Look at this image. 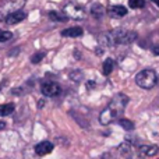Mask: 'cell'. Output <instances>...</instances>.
I'll return each instance as SVG.
<instances>
[{
	"mask_svg": "<svg viewBox=\"0 0 159 159\" xmlns=\"http://www.w3.org/2000/svg\"><path fill=\"white\" fill-rule=\"evenodd\" d=\"M82 34H84V30L81 27H71L61 31V35L67 38H78V36H82Z\"/></svg>",
	"mask_w": 159,
	"mask_h": 159,
	"instance_id": "obj_9",
	"label": "cell"
},
{
	"mask_svg": "<svg viewBox=\"0 0 159 159\" xmlns=\"http://www.w3.org/2000/svg\"><path fill=\"white\" fill-rule=\"evenodd\" d=\"M119 123H120V126L123 127L124 130H133V129H134V123H133L131 120H127V119H121Z\"/></svg>",
	"mask_w": 159,
	"mask_h": 159,
	"instance_id": "obj_19",
	"label": "cell"
},
{
	"mask_svg": "<svg viewBox=\"0 0 159 159\" xmlns=\"http://www.w3.org/2000/svg\"><path fill=\"white\" fill-rule=\"evenodd\" d=\"M105 41V45L107 46H115V45H129L137 39V34L134 31H126V30H113L107 34L102 35Z\"/></svg>",
	"mask_w": 159,
	"mask_h": 159,
	"instance_id": "obj_2",
	"label": "cell"
},
{
	"mask_svg": "<svg viewBox=\"0 0 159 159\" xmlns=\"http://www.w3.org/2000/svg\"><path fill=\"white\" fill-rule=\"evenodd\" d=\"M158 151L159 149L157 145H141L140 149H138V152L144 157H154V155L158 154Z\"/></svg>",
	"mask_w": 159,
	"mask_h": 159,
	"instance_id": "obj_11",
	"label": "cell"
},
{
	"mask_svg": "<svg viewBox=\"0 0 159 159\" xmlns=\"http://www.w3.org/2000/svg\"><path fill=\"white\" fill-rule=\"evenodd\" d=\"M113 69H115V61H113L112 59H106V60L103 61V67H102L103 74L105 75H109L110 73L113 71Z\"/></svg>",
	"mask_w": 159,
	"mask_h": 159,
	"instance_id": "obj_15",
	"label": "cell"
},
{
	"mask_svg": "<svg viewBox=\"0 0 159 159\" xmlns=\"http://www.w3.org/2000/svg\"><path fill=\"white\" fill-rule=\"evenodd\" d=\"M43 105H45V101H39V105H38L39 107H42V106H43Z\"/></svg>",
	"mask_w": 159,
	"mask_h": 159,
	"instance_id": "obj_23",
	"label": "cell"
},
{
	"mask_svg": "<svg viewBox=\"0 0 159 159\" xmlns=\"http://www.w3.org/2000/svg\"><path fill=\"white\" fill-rule=\"evenodd\" d=\"M107 13H109V16H112V17L120 18V17H124L127 14V8L124 7V6H110Z\"/></svg>",
	"mask_w": 159,
	"mask_h": 159,
	"instance_id": "obj_10",
	"label": "cell"
},
{
	"mask_svg": "<svg viewBox=\"0 0 159 159\" xmlns=\"http://www.w3.org/2000/svg\"><path fill=\"white\" fill-rule=\"evenodd\" d=\"M41 91H42V93H43L45 96H57L59 93H60L61 88H60V85H59L57 82L46 81V82H43V84H42Z\"/></svg>",
	"mask_w": 159,
	"mask_h": 159,
	"instance_id": "obj_6",
	"label": "cell"
},
{
	"mask_svg": "<svg viewBox=\"0 0 159 159\" xmlns=\"http://www.w3.org/2000/svg\"><path fill=\"white\" fill-rule=\"evenodd\" d=\"M13 38V34L10 31H4V30H0V43L2 42H7Z\"/></svg>",
	"mask_w": 159,
	"mask_h": 159,
	"instance_id": "obj_17",
	"label": "cell"
},
{
	"mask_svg": "<svg viewBox=\"0 0 159 159\" xmlns=\"http://www.w3.org/2000/svg\"><path fill=\"white\" fill-rule=\"evenodd\" d=\"M43 57H45V53H42V52L35 53V55H34L32 57H31V61H32L34 64H36V63H39V61H41Z\"/></svg>",
	"mask_w": 159,
	"mask_h": 159,
	"instance_id": "obj_20",
	"label": "cell"
},
{
	"mask_svg": "<svg viewBox=\"0 0 159 159\" xmlns=\"http://www.w3.org/2000/svg\"><path fill=\"white\" fill-rule=\"evenodd\" d=\"M157 81H158L157 73L151 69H145L135 75V82H137V85L144 88V89H151V88H154Z\"/></svg>",
	"mask_w": 159,
	"mask_h": 159,
	"instance_id": "obj_3",
	"label": "cell"
},
{
	"mask_svg": "<svg viewBox=\"0 0 159 159\" xmlns=\"http://www.w3.org/2000/svg\"><path fill=\"white\" fill-rule=\"evenodd\" d=\"M119 152H120L124 158H133V152H134V149H133V145L130 143H123L120 147H119Z\"/></svg>",
	"mask_w": 159,
	"mask_h": 159,
	"instance_id": "obj_12",
	"label": "cell"
},
{
	"mask_svg": "<svg viewBox=\"0 0 159 159\" xmlns=\"http://www.w3.org/2000/svg\"><path fill=\"white\" fill-rule=\"evenodd\" d=\"M25 4V0H7L0 8V14H3L4 17H7L10 13L21 10V7Z\"/></svg>",
	"mask_w": 159,
	"mask_h": 159,
	"instance_id": "obj_4",
	"label": "cell"
},
{
	"mask_svg": "<svg viewBox=\"0 0 159 159\" xmlns=\"http://www.w3.org/2000/svg\"><path fill=\"white\" fill-rule=\"evenodd\" d=\"M91 13H92L93 17L101 18V17L105 14V8H103V6H101V4H93L92 8H91Z\"/></svg>",
	"mask_w": 159,
	"mask_h": 159,
	"instance_id": "obj_16",
	"label": "cell"
},
{
	"mask_svg": "<svg viewBox=\"0 0 159 159\" xmlns=\"http://www.w3.org/2000/svg\"><path fill=\"white\" fill-rule=\"evenodd\" d=\"M27 18V13H24L22 10H18V11H14V13H10L7 17H6V22L7 24H18V22L24 21Z\"/></svg>",
	"mask_w": 159,
	"mask_h": 159,
	"instance_id": "obj_7",
	"label": "cell"
},
{
	"mask_svg": "<svg viewBox=\"0 0 159 159\" xmlns=\"http://www.w3.org/2000/svg\"><path fill=\"white\" fill-rule=\"evenodd\" d=\"M151 2H152V3H155V4H157L158 7H159V0H151Z\"/></svg>",
	"mask_w": 159,
	"mask_h": 159,
	"instance_id": "obj_24",
	"label": "cell"
},
{
	"mask_svg": "<svg viewBox=\"0 0 159 159\" xmlns=\"http://www.w3.org/2000/svg\"><path fill=\"white\" fill-rule=\"evenodd\" d=\"M4 127H6V123L4 121H0V130H3Z\"/></svg>",
	"mask_w": 159,
	"mask_h": 159,
	"instance_id": "obj_22",
	"label": "cell"
},
{
	"mask_svg": "<svg viewBox=\"0 0 159 159\" xmlns=\"http://www.w3.org/2000/svg\"><path fill=\"white\" fill-rule=\"evenodd\" d=\"M127 103H129V96H126L124 93H117L116 96H113V99L109 102L107 107L105 110H102V113L99 115L101 124L106 126V124H110L112 121H115L116 119H119L126 110Z\"/></svg>",
	"mask_w": 159,
	"mask_h": 159,
	"instance_id": "obj_1",
	"label": "cell"
},
{
	"mask_svg": "<svg viewBox=\"0 0 159 159\" xmlns=\"http://www.w3.org/2000/svg\"><path fill=\"white\" fill-rule=\"evenodd\" d=\"M49 18L52 21H56V22H64L67 21V16L64 13H60V11H50L49 13Z\"/></svg>",
	"mask_w": 159,
	"mask_h": 159,
	"instance_id": "obj_13",
	"label": "cell"
},
{
	"mask_svg": "<svg viewBox=\"0 0 159 159\" xmlns=\"http://www.w3.org/2000/svg\"><path fill=\"white\" fill-rule=\"evenodd\" d=\"M14 112V103H3L0 105V116H8Z\"/></svg>",
	"mask_w": 159,
	"mask_h": 159,
	"instance_id": "obj_14",
	"label": "cell"
},
{
	"mask_svg": "<svg viewBox=\"0 0 159 159\" xmlns=\"http://www.w3.org/2000/svg\"><path fill=\"white\" fill-rule=\"evenodd\" d=\"M152 52H154V55L159 56V43H158V45H155V46L152 48Z\"/></svg>",
	"mask_w": 159,
	"mask_h": 159,
	"instance_id": "obj_21",
	"label": "cell"
},
{
	"mask_svg": "<svg viewBox=\"0 0 159 159\" xmlns=\"http://www.w3.org/2000/svg\"><path fill=\"white\" fill-rule=\"evenodd\" d=\"M52 151H53V144L49 143V141H42L35 147V152L39 157H45V155L50 154Z\"/></svg>",
	"mask_w": 159,
	"mask_h": 159,
	"instance_id": "obj_8",
	"label": "cell"
},
{
	"mask_svg": "<svg viewBox=\"0 0 159 159\" xmlns=\"http://www.w3.org/2000/svg\"><path fill=\"white\" fill-rule=\"evenodd\" d=\"M63 13L67 16V18H73V20H80L84 17V10H82V7H80L77 6L75 3H69V4L64 7Z\"/></svg>",
	"mask_w": 159,
	"mask_h": 159,
	"instance_id": "obj_5",
	"label": "cell"
},
{
	"mask_svg": "<svg viewBox=\"0 0 159 159\" xmlns=\"http://www.w3.org/2000/svg\"><path fill=\"white\" fill-rule=\"evenodd\" d=\"M129 6L131 8H143L145 6V0H129Z\"/></svg>",
	"mask_w": 159,
	"mask_h": 159,
	"instance_id": "obj_18",
	"label": "cell"
}]
</instances>
